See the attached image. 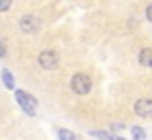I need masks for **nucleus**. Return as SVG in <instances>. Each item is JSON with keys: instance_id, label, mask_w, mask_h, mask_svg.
<instances>
[{"instance_id": "8", "label": "nucleus", "mask_w": 152, "mask_h": 140, "mask_svg": "<svg viewBox=\"0 0 152 140\" xmlns=\"http://www.w3.org/2000/svg\"><path fill=\"white\" fill-rule=\"evenodd\" d=\"M58 138H61V140H76V136H74V132L63 128V131H58Z\"/></svg>"}, {"instance_id": "1", "label": "nucleus", "mask_w": 152, "mask_h": 140, "mask_svg": "<svg viewBox=\"0 0 152 140\" xmlns=\"http://www.w3.org/2000/svg\"><path fill=\"white\" fill-rule=\"evenodd\" d=\"M14 94H16V99H18L20 107H22L26 113H29V115L37 113V99L33 97V95H29L27 91H23V90H16Z\"/></svg>"}, {"instance_id": "9", "label": "nucleus", "mask_w": 152, "mask_h": 140, "mask_svg": "<svg viewBox=\"0 0 152 140\" xmlns=\"http://www.w3.org/2000/svg\"><path fill=\"white\" fill-rule=\"evenodd\" d=\"M133 136H134L137 140H144V131H142L140 127H134V128H133Z\"/></svg>"}, {"instance_id": "3", "label": "nucleus", "mask_w": 152, "mask_h": 140, "mask_svg": "<svg viewBox=\"0 0 152 140\" xmlns=\"http://www.w3.org/2000/svg\"><path fill=\"white\" fill-rule=\"evenodd\" d=\"M39 64L45 68V70H55L61 64V57H58L57 51H43L39 54Z\"/></svg>"}, {"instance_id": "6", "label": "nucleus", "mask_w": 152, "mask_h": 140, "mask_svg": "<svg viewBox=\"0 0 152 140\" xmlns=\"http://www.w3.org/2000/svg\"><path fill=\"white\" fill-rule=\"evenodd\" d=\"M139 60H140L142 66L152 68V49H142V51H140V53H139Z\"/></svg>"}, {"instance_id": "5", "label": "nucleus", "mask_w": 152, "mask_h": 140, "mask_svg": "<svg viewBox=\"0 0 152 140\" xmlns=\"http://www.w3.org/2000/svg\"><path fill=\"white\" fill-rule=\"evenodd\" d=\"M134 113L142 119H150L152 117V99H148V97L139 99L134 103Z\"/></svg>"}, {"instance_id": "11", "label": "nucleus", "mask_w": 152, "mask_h": 140, "mask_svg": "<svg viewBox=\"0 0 152 140\" xmlns=\"http://www.w3.org/2000/svg\"><path fill=\"white\" fill-rule=\"evenodd\" d=\"M4 54H6V45H4V41L0 39V59H2Z\"/></svg>"}, {"instance_id": "12", "label": "nucleus", "mask_w": 152, "mask_h": 140, "mask_svg": "<svg viewBox=\"0 0 152 140\" xmlns=\"http://www.w3.org/2000/svg\"><path fill=\"white\" fill-rule=\"evenodd\" d=\"M146 18H148V22H152V4L146 8Z\"/></svg>"}, {"instance_id": "2", "label": "nucleus", "mask_w": 152, "mask_h": 140, "mask_svg": "<svg viewBox=\"0 0 152 140\" xmlns=\"http://www.w3.org/2000/svg\"><path fill=\"white\" fill-rule=\"evenodd\" d=\"M70 90L78 95H86L92 90V80H90L86 74H74L70 78Z\"/></svg>"}, {"instance_id": "10", "label": "nucleus", "mask_w": 152, "mask_h": 140, "mask_svg": "<svg viewBox=\"0 0 152 140\" xmlns=\"http://www.w3.org/2000/svg\"><path fill=\"white\" fill-rule=\"evenodd\" d=\"M10 6H12V2H10V0H0V12L10 10Z\"/></svg>"}, {"instance_id": "4", "label": "nucleus", "mask_w": 152, "mask_h": 140, "mask_svg": "<svg viewBox=\"0 0 152 140\" xmlns=\"http://www.w3.org/2000/svg\"><path fill=\"white\" fill-rule=\"evenodd\" d=\"M39 27H41V22L33 14H26V16H22V20H20V29H22L23 33H37Z\"/></svg>"}, {"instance_id": "7", "label": "nucleus", "mask_w": 152, "mask_h": 140, "mask_svg": "<svg viewBox=\"0 0 152 140\" xmlns=\"http://www.w3.org/2000/svg\"><path fill=\"white\" fill-rule=\"evenodd\" d=\"M2 80H4V86L8 90H14V78H12V72L10 70H4L2 72Z\"/></svg>"}]
</instances>
